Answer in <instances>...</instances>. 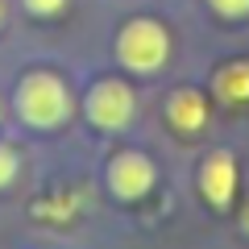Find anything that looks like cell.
Segmentation results:
<instances>
[{
    "label": "cell",
    "instance_id": "1",
    "mask_svg": "<svg viewBox=\"0 0 249 249\" xmlns=\"http://www.w3.org/2000/svg\"><path fill=\"white\" fill-rule=\"evenodd\" d=\"M17 108H21V116H25L29 124H37V129H50V124H58L62 116H67L71 100H67V88H62L58 75H50V71H34V75H25V79H21Z\"/></svg>",
    "mask_w": 249,
    "mask_h": 249
},
{
    "label": "cell",
    "instance_id": "2",
    "mask_svg": "<svg viewBox=\"0 0 249 249\" xmlns=\"http://www.w3.org/2000/svg\"><path fill=\"white\" fill-rule=\"evenodd\" d=\"M116 54H121V62L129 71H158L162 62H166V54H170V37H166V29L158 21L137 17V21H129L121 29Z\"/></svg>",
    "mask_w": 249,
    "mask_h": 249
},
{
    "label": "cell",
    "instance_id": "3",
    "mask_svg": "<svg viewBox=\"0 0 249 249\" xmlns=\"http://www.w3.org/2000/svg\"><path fill=\"white\" fill-rule=\"evenodd\" d=\"M88 116L100 129H124L133 116V91L121 79H100L88 96Z\"/></svg>",
    "mask_w": 249,
    "mask_h": 249
},
{
    "label": "cell",
    "instance_id": "4",
    "mask_svg": "<svg viewBox=\"0 0 249 249\" xmlns=\"http://www.w3.org/2000/svg\"><path fill=\"white\" fill-rule=\"evenodd\" d=\"M108 178H112L116 196L137 199V196H145L154 187V162L142 158V154H121V158L112 162V170H108Z\"/></svg>",
    "mask_w": 249,
    "mask_h": 249
},
{
    "label": "cell",
    "instance_id": "5",
    "mask_svg": "<svg viewBox=\"0 0 249 249\" xmlns=\"http://www.w3.org/2000/svg\"><path fill=\"white\" fill-rule=\"evenodd\" d=\"M199 187H204V196L212 199L216 208H224L232 199V191H237V162H232V154H212V158L204 162V170H199Z\"/></svg>",
    "mask_w": 249,
    "mask_h": 249
},
{
    "label": "cell",
    "instance_id": "6",
    "mask_svg": "<svg viewBox=\"0 0 249 249\" xmlns=\"http://www.w3.org/2000/svg\"><path fill=\"white\" fill-rule=\"evenodd\" d=\"M166 116H170V124H175V129L196 133V129H204V121H208V104H204V96H199V91L183 88V91H175V96L166 100Z\"/></svg>",
    "mask_w": 249,
    "mask_h": 249
},
{
    "label": "cell",
    "instance_id": "7",
    "mask_svg": "<svg viewBox=\"0 0 249 249\" xmlns=\"http://www.w3.org/2000/svg\"><path fill=\"white\" fill-rule=\"evenodd\" d=\"M216 96L229 104H245L249 100V62H229L216 71Z\"/></svg>",
    "mask_w": 249,
    "mask_h": 249
},
{
    "label": "cell",
    "instance_id": "8",
    "mask_svg": "<svg viewBox=\"0 0 249 249\" xmlns=\"http://www.w3.org/2000/svg\"><path fill=\"white\" fill-rule=\"evenodd\" d=\"M13 175H17V154H13L9 145H0V187L13 183Z\"/></svg>",
    "mask_w": 249,
    "mask_h": 249
},
{
    "label": "cell",
    "instance_id": "9",
    "mask_svg": "<svg viewBox=\"0 0 249 249\" xmlns=\"http://www.w3.org/2000/svg\"><path fill=\"white\" fill-rule=\"evenodd\" d=\"M212 9L220 17H245L249 13V0H212Z\"/></svg>",
    "mask_w": 249,
    "mask_h": 249
},
{
    "label": "cell",
    "instance_id": "10",
    "mask_svg": "<svg viewBox=\"0 0 249 249\" xmlns=\"http://www.w3.org/2000/svg\"><path fill=\"white\" fill-rule=\"evenodd\" d=\"M62 4L67 0H25V9L37 13V17H54V13H62Z\"/></svg>",
    "mask_w": 249,
    "mask_h": 249
},
{
    "label": "cell",
    "instance_id": "11",
    "mask_svg": "<svg viewBox=\"0 0 249 249\" xmlns=\"http://www.w3.org/2000/svg\"><path fill=\"white\" fill-rule=\"evenodd\" d=\"M241 224H245V232H249V208H245V216H241Z\"/></svg>",
    "mask_w": 249,
    "mask_h": 249
}]
</instances>
